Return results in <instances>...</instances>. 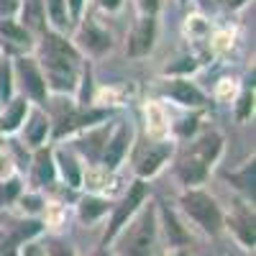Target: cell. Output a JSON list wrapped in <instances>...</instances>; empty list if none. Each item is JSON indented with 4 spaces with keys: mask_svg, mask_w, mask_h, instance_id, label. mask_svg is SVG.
Here are the masks:
<instances>
[{
    "mask_svg": "<svg viewBox=\"0 0 256 256\" xmlns=\"http://www.w3.org/2000/svg\"><path fill=\"white\" fill-rule=\"evenodd\" d=\"M36 180L44 184H49L54 180V164H52L49 152H38V156H36Z\"/></svg>",
    "mask_w": 256,
    "mask_h": 256,
    "instance_id": "cell-20",
    "label": "cell"
},
{
    "mask_svg": "<svg viewBox=\"0 0 256 256\" xmlns=\"http://www.w3.org/2000/svg\"><path fill=\"white\" fill-rule=\"evenodd\" d=\"M44 6H46V13H49V20L54 24V28L56 31L67 28V24H70V18H67V3H64V0H44Z\"/></svg>",
    "mask_w": 256,
    "mask_h": 256,
    "instance_id": "cell-18",
    "label": "cell"
},
{
    "mask_svg": "<svg viewBox=\"0 0 256 256\" xmlns=\"http://www.w3.org/2000/svg\"><path fill=\"white\" fill-rule=\"evenodd\" d=\"M228 180L236 184L238 190H244L246 195H254V164L244 166L241 174H228Z\"/></svg>",
    "mask_w": 256,
    "mask_h": 256,
    "instance_id": "cell-22",
    "label": "cell"
},
{
    "mask_svg": "<svg viewBox=\"0 0 256 256\" xmlns=\"http://www.w3.org/2000/svg\"><path fill=\"white\" fill-rule=\"evenodd\" d=\"M138 6H141V10L146 16H154L156 8H159V0H138Z\"/></svg>",
    "mask_w": 256,
    "mask_h": 256,
    "instance_id": "cell-30",
    "label": "cell"
},
{
    "mask_svg": "<svg viewBox=\"0 0 256 256\" xmlns=\"http://www.w3.org/2000/svg\"><path fill=\"white\" fill-rule=\"evenodd\" d=\"M92 256H113V254H108V251H105V248H100V251H95Z\"/></svg>",
    "mask_w": 256,
    "mask_h": 256,
    "instance_id": "cell-36",
    "label": "cell"
},
{
    "mask_svg": "<svg viewBox=\"0 0 256 256\" xmlns=\"http://www.w3.org/2000/svg\"><path fill=\"white\" fill-rule=\"evenodd\" d=\"M10 72L8 67H0V100H8L10 98Z\"/></svg>",
    "mask_w": 256,
    "mask_h": 256,
    "instance_id": "cell-26",
    "label": "cell"
},
{
    "mask_svg": "<svg viewBox=\"0 0 256 256\" xmlns=\"http://www.w3.org/2000/svg\"><path fill=\"white\" fill-rule=\"evenodd\" d=\"M20 8H24V20L31 28H44V0H20ZM24 26V28H26Z\"/></svg>",
    "mask_w": 256,
    "mask_h": 256,
    "instance_id": "cell-13",
    "label": "cell"
},
{
    "mask_svg": "<svg viewBox=\"0 0 256 256\" xmlns=\"http://www.w3.org/2000/svg\"><path fill=\"white\" fill-rule=\"evenodd\" d=\"M0 34H3L8 41H13V44H20V46H28L31 38H28V31L16 26L13 20H0Z\"/></svg>",
    "mask_w": 256,
    "mask_h": 256,
    "instance_id": "cell-19",
    "label": "cell"
},
{
    "mask_svg": "<svg viewBox=\"0 0 256 256\" xmlns=\"http://www.w3.org/2000/svg\"><path fill=\"white\" fill-rule=\"evenodd\" d=\"M44 54H54V56H67V59H77V49L72 44H67L62 36L49 34L44 38Z\"/></svg>",
    "mask_w": 256,
    "mask_h": 256,
    "instance_id": "cell-16",
    "label": "cell"
},
{
    "mask_svg": "<svg viewBox=\"0 0 256 256\" xmlns=\"http://www.w3.org/2000/svg\"><path fill=\"white\" fill-rule=\"evenodd\" d=\"M169 256H190V254H187L184 248H174V251H172V254H169Z\"/></svg>",
    "mask_w": 256,
    "mask_h": 256,
    "instance_id": "cell-35",
    "label": "cell"
},
{
    "mask_svg": "<svg viewBox=\"0 0 256 256\" xmlns=\"http://www.w3.org/2000/svg\"><path fill=\"white\" fill-rule=\"evenodd\" d=\"M172 154V144H166V141H156V144H148V148L138 156V164H136V172L141 177H152L156 174L162 164L166 162V156Z\"/></svg>",
    "mask_w": 256,
    "mask_h": 256,
    "instance_id": "cell-8",
    "label": "cell"
},
{
    "mask_svg": "<svg viewBox=\"0 0 256 256\" xmlns=\"http://www.w3.org/2000/svg\"><path fill=\"white\" fill-rule=\"evenodd\" d=\"M20 192V182L18 180H8L6 184H0V200L3 202H13Z\"/></svg>",
    "mask_w": 256,
    "mask_h": 256,
    "instance_id": "cell-24",
    "label": "cell"
},
{
    "mask_svg": "<svg viewBox=\"0 0 256 256\" xmlns=\"http://www.w3.org/2000/svg\"><path fill=\"white\" fill-rule=\"evenodd\" d=\"M64 3L70 6L72 18H80V16H82V6H84V0H64Z\"/></svg>",
    "mask_w": 256,
    "mask_h": 256,
    "instance_id": "cell-31",
    "label": "cell"
},
{
    "mask_svg": "<svg viewBox=\"0 0 256 256\" xmlns=\"http://www.w3.org/2000/svg\"><path fill=\"white\" fill-rule=\"evenodd\" d=\"M128 228L118 238V256H154L156 251V212L144 208L138 216L126 223Z\"/></svg>",
    "mask_w": 256,
    "mask_h": 256,
    "instance_id": "cell-1",
    "label": "cell"
},
{
    "mask_svg": "<svg viewBox=\"0 0 256 256\" xmlns=\"http://www.w3.org/2000/svg\"><path fill=\"white\" fill-rule=\"evenodd\" d=\"M236 233H238V238L246 248H254V218L248 216V212H244V216L236 220Z\"/></svg>",
    "mask_w": 256,
    "mask_h": 256,
    "instance_id": "cell-21",
    "label": "cell"
},
{
    "mask_svg": "<svg viewBox=\"0 0 256 256\" xmlns=\"http://www.w3.org/2000/svg\"><path fill=\"white\" fill-rule=\"evenodd\" d=\"M226 6H230V8H236V6H241V3H246V0H223Z\"/></svg>",
    "mask_w": 256,
    "mask_h": 256,
    "instance_id": "cell-34",
    "label": "cell"
},
{
    "mask_svg": "<svg viewBox=\"0 0 256 256\" xmlns=\"http://www.w3.org/2000/svg\"><path fill=\"white\" fill-rule=\"evenodd\" d=\"M251 108H254V95H251V92H246V95L241 98V105H238V118H241V120H244V118H248Z\"/></svg>",
    "mask_w": 256,
    "mask_h": 256,
    "instance_id": "cell-28",
    "label": "cell"
},
{
    "mask_svg": "<svg viewBox=\"0 0 256 256\" xmlns=\"http://www.w3.org/2000/svg\"><path fill=\"white\" fill-rule=\"evenodd\" d=\"M44 256H74V251H72L67 244H64V241L52 238V241L44 244Z\"/></svg>",
    "mask_w": 256,
    "mask_h": 256,
    "instance_id": "cell-23",
    "label": "cell"
},
{
    "mask_svg": "<svg viewBox=\"0 0 256 256\" xmlns=\"http://www.w3.org/2000/svg\"><path fill=\"white\" fill-rule=\"evenodd\" d=\"M198 64H195V59H190V56H184V59H177V64H169L166 67V72L169 74H177V72H192Z\"/></svg>",
    "mask_w": 256,
    "mask_h": 256,
    "instance_id": "cell-25",
    "label": "cell"
},
{
    "mask_svg": "<svg viewBox=\"0 0 256 256\" xmlns=\"http://www.w3.org/2000/svg\"><path fill=\"white\" fill-rule=\"evenodd\" d=\"M120 3H123V0H98V6H100L102 10H118Z\"/></svg>",
    "mask_w": 256,
    "mask_h": 256,
    "instance_id": "cell-33",
    "label": "cell"
},
{
    "mask_svg": "<svg viewBox=\"0 0 256 256\" xmlns=\"http://www.w3.org/2000/svg\"><path fill=\"white\" fill-rule=\"evenodd\" d=\"M18 8H20V0H0V18L8 20Z\"/></svg>",
    "mask_w": 256,
    "mask_h": 256,
    "instance_id": "cell-27",
    "label": "cell"
},
{
    "mask_svg": "<svg viewBox=\"0 0 256 256\" xmlns=\"http://www.w3.org/2000/svg\"><path fill=\"white\" fill-rule=\"evenodd\" d=\"M26 110H28L26 98L10 100V105L6 108V113L0 116V131H3V134H13V131H18L20 123H24V118H26Z\"/></svg>",
    "mask_w": 256,
    "mask_h": 256,
    "instance_id": "cell-11",
    "label": "cell"
},
{
    "mask_svg": "<svg viewBox=\"0 0 256 256\" xmlns=\"http://www.w3.org/2000/svg\"><path fill=\"white\" fill-rule=\"evenodd\" d=\"M144 198H146V184L138 180V182H134V187L128 190V195L123 198V202L116 208V212H113V220H110V226H108V230H105V244L108 241H113L118 233H120V228L131 220L134 216H136V210H138V205L144 202Z\"/></svg>",
    "mask_w": 256,
    "mask_h": 256,
    "instance_id": "cell-4",
    "label": "cell"
},
{
    "mask_svg": "<svg viewBox=\"0 0 256 256\" xmlns=\"http://www.w3.org/2000/svg\"><path fill=\"white\" fill-rule=\"evenodd\" d=\"M154 36H156V20L152 16H144L138 20V26L131 34V41H128V54L131 56H144L152 52L154 46Z\"/></svg>",
    "mask_w": 256,
    "mask_h": 256,
    "instance_id": "cell-7",
    "label": "cell"
},
{
    "mask_svg": "<svg viewBox=\"0 0 256 256\" xmlns=\"http://www.w3.org/2000/svg\"><path fill=\"white\" fill-rule=\"evenodd\" d=\"M105 110H88V113H70L67 118H62V123L56 126V136H64V134H70L74 131V128H82V126H90L95 120H102Z\"/></svg>",
    "mask_w": 256,
    "mask_h": 256,
    "instance_id": "cell-12",
    "label": "cell"
},
{
    "mask_svg": "<svg viewBox=\"0 0 256 256\" xmlns=\"http://www.w3.org/2000/svg\"><path fill=\"white\" fill-rule=\"evenodd\" d=\"M182 208L205 233H210V236H218V233L223 230V212H220L218 202L212 200L208 192L187 190L182 195Z\"/></svg>",
    "mask_w": 256,
    "mask_h": 256,
    "instance_id": "cell-2",
    "label": "cell"
},
{
    "mask_svg": "<svg viewBox=\"0 0 256 256\" xmlns=\"http://www.w3.org/2000/svg\"><path fill=\"white\" fill-rule=\"evenodd\" d=\"M56 162H59V169H62V177H64V182H67L70 187H80L82 184V174H80V166H77V162L70 156V154H59L56 156Z\"/></svg>",
    "mask_w": 256,
    "mask_h": 256,
    "instance_id": "cell-17",
    "label": "cell"
},
{
    "mask_svg": "<svg viewBox=\"0 0 256 256\" xmlns=\"http://www.w3.org/2000/svg\"><path fill=\"white\" fill-rule=\"evenodd\" d=\"M41 198H34V195H28V198H24V210H28V212H38L41 210Z\"/></svg>",
    "mask_w": 256,
    "mask_h": 256,
    "instance_id": "cell-29",
    "label": "cell"
},
{
    "mask_svg": "<svg viewBox=\"0 0 256 256\" xmlns=\"http://www.w3.org/2000/svg\"><path fill=\"white\" fill-rule=\"evenodd\" d=\"M77 44H80V49H84V52L92 54V56H102L105 52H110L113 41H110V34L108 31H102L98 24L88 20V24H82V28L77 34Z\"/></svg>",
    "mask_w": 256,
    "mask_h": 256,
    "instance_id": "cell-6",
    "label": "cell"
},
{
    "mask_svg": "<svg viewBox=\"0 0 256 256\" xmlns=\"http://www.w3.org/2000/svg\"><path fill=\"white\" fill-rule=\"evenodd\" d=\"M131 128L128 126H120L118 131L113 134V138L108 141V146H105V152H102V162H105V166L108 169H116L120 162H123V156H126V152H128V144H131Z\"/></svg>",
    "mask_w": 256,
    "mask_h": 256,
    "instance_id": "cell-9",
    "label": "cell"
},
{
    "mask_svg": "<svg viewBox=\"0 0 256 256\" xmlns=\"http://www.w3.org/2000/svg\"><path fill=\"white\" fill-rule=\"evenodd\" d=\"M108 205H110V202H105V200H100V198H84V200L80 202V218H82L84 223H92V220H98L100 216H105V212H108Z\"/></svg>",
    "mask_w": 256,
    "mask_h": 256,
    "instance_id": "cell-14",
    "label": "cell"
},
{
    "mask_svg": "<svg viewBox=\"0 0 256 256\" xmlns=\"http://www.w3.org/2000/svg\"><path fill=\"white\" fill-rule=\"evenodd\" d=\"M10 169H13V166H10V159H8L6 154H0V180H6V177L10 174Z\"/></svg>",
    "mask_w": 256,
    "mask_h": 256,
    "instance_id": "cell-32",
    "label": "cell"
},
{
    "mask_svg": "<svg viewBox=\"0 0 256 256\" xmlns=\"http://www.w3.org/2000/svg\"><path fill=\"white\" fill-rule=\"evenodd\" d=\"M77 59H67V56H54V54H44V70L46 77L44 82L56 92H72L77 88V70H74Z\"/></svg>",
    "mask_w": 256,
    "mask_h": 256,
    "instance_id": "cell-3",
    "label": "cell"
},
{
    "mask_svg": "<svg viewBox=\"0 0 256 256\" xmlns=\"http://www.w3.org/2000/svg\"><path fill=\"white\" fill-rule=\"evenodd\" d=\"M46 131H49V120L41 116V113H34L31 120L26 123V141L31 146H38L41 141L46 138Z\"/></svg>",
    "mask_w": 256,
    "mask_h": 256,
    "instance_id": "cell-15",
    "label": "cell"
},
{
    "mask_svg": "<svg viewBox=\"0 0 256 256\" xmlns=\"http://www.w3.org/2000/svg\"><path fill=\"white\" fill-rule=\"evenodd\" d=\"M16 72L20 77V88H24V92L28 98H34L36 102H44L46 100V82H44V74H41V70L36 67L34 59L20 56L16 62Z\"/></svg>",
    "mask_w": 256,
    "mask_h": 256,
    "instance_id": "cell-5",
    "label": "cell"
},
{
    "mask_svg": "<svg viewBox=\"0 0 256 256\" xmlns=\"http://www.w3.org/2000/svg\"><path fill=\"white\" fill-rule=\"evenodd\" d=\"M164 92L172 98V100H177L180 105H192V108H198V105L205 102V95L192 82H187V80H172L164 88Z\"/></svg>",
    "mask_w": 256,
    "mask_h": 256,
    "instance_id": "cell-10",
    "label": "cell"
}]
</instances>
